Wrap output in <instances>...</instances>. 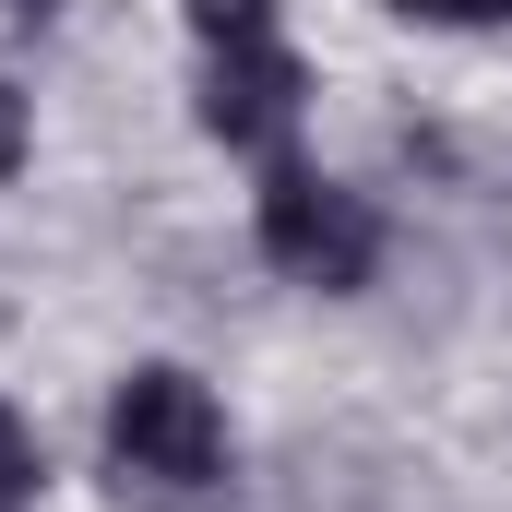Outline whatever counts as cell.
Segmentation results:
<instances>
[{"label": "cell", "mask_w": 512, "mask_h": 512, "mask_svg": "<svg viewBox=\"0 0 512 512\" xmlns=\"http://www.w3.org/2000/svg\"><path fill=\"white\" fill-rule=\"evenodd\" d=\"M108 453H120V477H155V489H215L227 477V405L191 370H131L108 393Z\"/></svg>", "instance_id": "6da1fadb"}, {"label": "cell", "mask_w": 512, "mask_h": 512, "mask_svg": "<svg viewBox=\"0 0 512 512\" xmlns=\"http://www.w3.org/2000/svg\"><path fill=\"white\" fill-rule=\"evenodd\" d=\"M262 251H274V274L346 298V286H370V262H382V215H370L346 179L274 167V179H262Z\"/></svg>", "instance_id": "7a4b0ae2"}, {"label": "cell", "mask_w": 512, "mask_h": 512, "mask_svg": "<svg viewBox=\"0 0 512 512\" xmlns=\"http://www.w3.org/2000/svg\"><path fill=\"white\" fill-rule=\"evenodd\" d=\"M298 96H310V72H298V48L286 36H227V48H203V131L215 143H286L298 131Z\"/></svg>", "instance_id": "3957f363"}, {"label": "cell", "mask_w": 512, "mask_h": 512, "mask_svg": "<svg viewBox=\"0 0 512 512\" xmlns=\"http://www.w3.org/2000/svg\"><path fill=\"white\" fill-rule=\"evenodd\" d=\"M36 477H48V453H36V429L0 405V512H24V501H36Z\"/></svg>", "instance_id": "277c9868"}, {"label": "cell", "mask_w": 512, "mask_h": 512, "mask_svg": "<svg viewBox=\"0 0 512 512\" xmlns=\"http://www.w3.org/2000/svg\"><path fill=\"white\" fill-rule=\"evenodd\" d=\"M191 36L227 48V36H274V0H191Z\"/></svg>", "instance_id": "5b68a950"}, {"label": "cell", "mask_w": 512, "mask_h": 512, "mask_svg": "<svg viewBox=\"0 0 512 512\" xmlns=\"http://www.w3.org/2000/svg\"><path fill=\"white\" fill-rule=\"evenodd\" d=\"M393 12H417V24H501L512 0H393Z\"/></svg>", "instance_id": "8992f818"}, {"label": "cell", "mask_w": 512, "mask_h": 512, "mask_svg": "<svg viewBox=\"0 0 512 512\" xmlns=\"http://www.w3.org/2000/svg\"><path fill=\"white\" fill-rule=\"evenodd\" d=\"M12 167H24V96L0 84V179H12Z\"/></svg>", "instance_id": "52a82bcc"}]
</instances>
